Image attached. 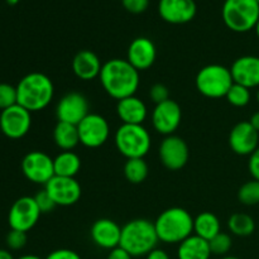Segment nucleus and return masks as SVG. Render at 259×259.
I'll return each instance as SVG.
<instances>
[{
    "label": "nucleus",
    "instance_id": "13",
    "mask_svg": "<svg viewBox=\"0 0 259 259\" xmlns=\"http://www.w3.org/2000/svg\"><path fill=\"white\" fill-rule=\"evenodd\" d=\"M162 164L169 171H179L186 166L190 157L189 146L186 142L175 134L164 137L158 149Z\"/></svg>",
    "mask_w": 259,
    "mask_h": 259
},
{
    "label": "nucleus",
    "instance_id": "23",
    "mask_svg": "<svg viewBox=\"0 0 259 259\" xmlns=\"http://www.w3.org/2000/svg\"><path fill=\"white\" fill-rule=\"evenodd\" d=\"M211 250H210L209 242L199 235L192 234L187 239L179 244L177 249V258L179 259H210Z\"/></svg>",
    "mask_w": 259,
    "mask_h": 259
},
{
    "label": "nucleus",
    "instance_id": "7",
    "mask_svg": "<svg viewBox=\"0 0 259 259\" xmlns=\"http://www.w3.org/2000/svg\"><path fill=\"white\" fill-rule=\"evenodd\" d=\"M195 83L201 95L210 99H220L227 96L234 81L230 68L212 63L205 66L197 72Z\"/></svg>",
    "mask_w": 259,
    "mask_h": 259
},
{
    "label": "nucleus",
    "instance_id": "35",
    "mask_svg": "<svg viewBox=\"0 0 259 259\" xmlns=\"http://www.w3.org/2000/svg\"><path fill=\"white\" fill-rule=\"evenodd\" d=\"M149 98L154 104H161L164 101L169 100V90L166 85L163 83H154L151 89H149Z\"/></svg>",
    "mask_w": 259,
    "mask_h": 259
},
{
    "label": "nucleus",
    "instance_id": "25",
    "mask_svg": "<svg viewBox=\"0 0 259 259\" xmlns=\"http://www.w3.org/2000/svg\"><path fill=\"white\" fill-rule=\"evenodd\" d=\"M194 232L200 238L209 242L222 232V224L217 215L210 211H204L194 218Z\"/></svg>",
    "mask_w": 259,
    "mask_h": 259
},
{
    "label": "nucleus",
    "instance_id": "1",
    "mask_svg": "<svg viewBox=\"0 0 259 259\" xmlns=\"http://www.w3.org/2000/svg\"><path fill=\"white\" fill-rule=\"evenodd\" d=\"M100 82L105 93L116 100L136 95L139 88V71L126 60L113 58L106 61L100 71Z\"/></svg>",
    "mask_w": 259,
    "mask_h": 259
},
{
    "label": "nucleus",
    "instance_id": "8",
    "mask_svg": "<svg viewBox=\"0 0 259 259\" xmlns=\"http://www.w3.org/2000/svg\"><path fill=\"white\" fill-rule=\"evenodd\" d=\"M40 210L37 206L34 197L23 196L12 205L8 215L10 229L19 232H29L37 224L40 217Z\"/></svg>",
    "mask_w": 259,
    "mask_h": 259
},
{
    "label": "nucleus",
    "instance_id": "45",
    "mask_svg": "<svg viewBox=\"0 0 259 259\" xmlns=\"http://www.w3.org/2000/svg\"><path fill=\"white\" fill-rule=\"evenodd\" d=\"M220 259H240V258L234 257V255H224V257H222Z\"/></svg>",
    "mask_w": 259,
    "mask_h": 259
},
{
    "label": "nucleus",
    "instance_id": "12",
    "mask_svg": "<svg viewBox=\"0 0 259 259\" xmlns=\"http://www.w3.org/2000/svg\"><path fill=\"white\" fill-rule=\"evenodd\" d=\"M32 125L30 111L19 104L5 109L0 114V131L10 139H20L29 132Z\"/></svg>",
    "mask_w": 259,
    "mask_h": 259
},
{
    "label": "nucleus",
    "instance_id": "32",
    "mask_svg": "<svg viewBox=\"0 0 259 259\" xmlns=\"http://www.w3.org/2000/svg\"><path fill=\"white\" fill-rule=\"evenodd\" d=\"M15 104H18L17 86L0 83V110H5Z\"/></svg>",
    "mask_w": 259,
    "mask_h": 259
},
{
    "label": "nucleus",
    "instance_id": "42",
    "mask_svg": "<svg viewBox=\"0 0 259 259\" xmlns=\"http://www.w3.org/2000/svg\"><path fill=\"white\" fill-rule=\"evenodd\" d=\"M0 259H14L12 253L7 249H0Z\"/></svg>",
    "mask_w": 259,
    "mask_h": 259
},
{
    "label": "nucleus",
    "instance_id": "37",
    "mask_svg": "<svg viewBox=\"0 0 259 259\" xmlns=\"http://www.w3.org/2000/svg\"><path fill=\"white\" fill-rule=\"evenodd\" d=\"M46 259H81L80 254L71 249H56L51 252Z\"/></svg>",
    "mask_w": 259,
    "mask_h": 259
},
{
    "label": "nucleus",
    "instance_id": "9",
    "mask_svg": "<svg viewBox=\"0 0 259 259\" xmlns=\"http://www.w3.org/2000/svg\"><path fill=\"white\" fill-rule=\"evenodd\" d=\"M80 143L88 148H99L110 136V125L100 114L90 113L77 125Z\"/></svg>",
    "mask_w": 259,
    "mask_h": 259
},
{
    "label": "nucleus",
    "instance_id": "18",
    "mask_svg": "<svg viewBox=\"0 0 259 259\" xmlns=\"http://www.w3.org/2000/svg\"><path fill=\"white\" fill-rule=\"evenodd\" d=\"M157 58V50L153 40L147 37H138L131 42L126 52V61L136 70L144 71L152 67Z\"/></svg>",
    "mask_w": 259,
    "mask_h": 259
},
{
    "label": "nucleus",
    "instance_id": "40",
    "mask_svg": "<svg viewBox=\"0 0 259 259\" xmlns=\"http://www.w3.org/2000/svg\"><path fill=\"white\" fill-rule=\"evenodd\" d=\"M146 259H171L169 255L167 254V252H164L163 249H159V248H154L152 252H149L146 255Z\"/></svg>",
    "mask_w": 259,
    "mask_h": 259
},
{
    "label": "nucleus",
    "instance_id": "33",
    "mask_svg": "<svg viewBox=\"0 0 259 259\" xmlns=\"http://www.w3.org/2000/svg\"><path fill=\"white\" fill-rule=\"evenodd\" d=\"M27 244V233L19 232V230H13L7 235V245L12 250H20Z\"/></svg>",
    "mask_w": 259,
    "mask_h": 259
},
{
    "label": "nucleus",
    "instance_id": "19",
    "mask_svg": "<svg viewBox=\"0 0 259 259\" xmlns=\"http://www.w3.org/2000/svg\"><path fill=\"white\" fill-rule=\"evenodd\" d=\"M234 83L250 89L259 88V57L242 56L233 62L230 67Z\"/></svg>",
    "mask_w": 259,
    "mask_h": 259
},
{
    "label": "nucleus",
    "instance_id": "27",
    "mask_svg": "<svg viewBox=\"0 0 259 259\" xmlns=\"http://www.w3.org/2000/svg\"><path fill=\"white\" fill-rule=\"evenodd\" d=\"M228 228L232 232V234L237 235V237H249L254 233L255 223L250 215L237 212L229 218Z\"/></svg>",
    "mask_w": 259,
    "mask_h": 259
},
{
    "label": "nucleus",
    "instance_id": "38",
    "mask_svg": "<svg viewBox=\"0 0 259 259\" xmlns=\"http://www.w3.org/2000/svg\"><path fill=\"white\" fill-rule=\"evenodd\" d=\"M248 169H249V174L252 175L253 180L259 181V147L249 156Z\"/></svg>",
    "mask_w": 259,
    "mask_h": 259
},
{
    "label": "nucleus",
    "instance_id": "20",
    "mask_svg": "<svg viewBox=\"0 0 259 259\" xmlns=\"http://www.w3.org/2000/svg\"><path fill=\"white\" fill-rule=\"evenodd\" d=\"M90 235L99 248L111 250L120 245L121 228L111 219H99L91 227Z\"/></svg>",
    "mask_w": 259,
    "mask_h": 259
},
{
    "label": "nucleus",
    "instance_id": "11",
    "mask_svg": "<svg viewBox=\"0 0 259 259\" xmlns=\"http://www.w3.org/2000/svg\"><path fill=\"white\" fill-rule=\"evenodd\" d=\"M22 171L33 184L46 185L55 176L53 158L42 151H32L22 161Z\"/></svg>",
    "mask_w": 259,
    "mask_h": 259
},
{
    "label": "nucleus",
    "instance_id": "41",
    "mask_svg": "<svg viewBox=\"0 0 259 259\" xmlns=\"http://www.w3.org/2000/svg\"><path fill=\"white\" fill-rule=\"evenodd\" d=\"M249 123H250V125L255 129V131L259 132V111H255V113L250 116Z\"/></svg>",
    "mask_w": 259,
    "mask_h": 259
},
{
    "label": "nucleus",
    "instance_id": "14",
    "mask_svg": "<svg viewBox=\"0 0 259 259\" xmlns=\"http://www.w3.org/2000/svg\"><path fill=\"white\" fill-rule=\"evenodd\" d=\"M182 120L181 106L175 100L157 104L152 111V125L162 136H172L179 129Z\"/></svg>",
    "mask_w": 259,
    "mask_h": 259
},
{
    "label": "nucleus",
    "instance_id": "15",
    "mask_svg": "<svg viewBox=\"0 0 259 259\" xmlns=\"http://www.w3.org/2000/svg\"><path fill=\"white\" fill-rule=\"evenodd\" d=\"M45 190L48 192L57 206H71L80 200L82 190L75 177L53 176L47 184Z\"/></svg>",
    "mask_w": 259,
    "mask_h": 259
},
{
    "label": "nucleus",
    "instance_id": "6",
    "mask_svg": "<svg viewBox=\"0 0 259 259\" xmlns=\"http://www.w3.org/2000/svg\"><path fill=\"white\" fill-rule=\"evenodd\" d=\"M114 142L126 159L144 158L151 149V134L143 124H121L116 129Z\"/></svg>",
    "mask_w": 259,
    "mask_h": 259
},
{
    "label": "nucleus",
    "instance_id": "3",
    "mask_svg": "<svg viewBox=\"0 0 259 259\" xmlns=\"http://www.w3.org/2000/svg\"><path fill=\"white\" fill-rule=\"evenodd\" d=\"M159 242L166 244H180L192 235L194 218L182 207H169L164 210L154 222Z\"/></svg>",
    "mask_w": 259,
    "mask_h": 259
},
{
    "label": "nucleus",
    "instance_id": "10",
    "mask_svg": "<svg viewBox=\"0 0 259 259\" xmlns=\"http://www.w3.org/2000/svg\"><path fill=\"white\" fill-rule=\"evenodd\" d=\"M89 114L90 104L88 98L77 91L63 95L56 106V116L58 121H65L73 125H78Z\"/></svg>",
    "mask_w": 259,
    "mask_h": 259
},
{
    "label": "nucleus",
    "instance_id": "30",
    "mask_svg": "<svg viewBox=\"0 0 259 259\" xmlns=\"http://www.w3.org/2000/svg\"><path fill=\"white\" fill-rule=\"evenodd\" d=\"M225 98H227L228 103L232 104L235 108H244L249 104L252 95H250V90L248 88L239 85V83H233Z\"/></svg>",
    "mask_w": 259,
    "mask_h": 259
},
{
    "label": "nucleus",
    "instance_id": "48",
    "mask_svg": "<svg viewBox=\"0 0 259 259\" xmlns=\"http://www.w3.org/2000/svg\"><path fill=\"white\" fill-rule=\"evenodd\" d=\"M257 2H258V3H259V0H257Z\"/></svg>",
    "mask_w": 259,
    "mask_h": 259
},
{
    "label": "nucleus",
    "instance_id": "29",
    "mask_svg": "<svg viewBox=\"0 0 259 259\" xmlns=\"http://www.w3.org/2000/svg\"><path fill=\"white\" fill-rule=\"evenodd\" d=\"M238 200L247 206L259 204V181L252 180L243 184L238 191Z\"/></svg>",
    "mask_w": 259,
    "mask_h": 259
},
{
    "label": "nucleus",
    "instance_id": "43",
    "mask_svg": "<svg viewBox=\"0 0 259 259\" xmlns=\"http://www.w3.org/2000/svg\"><path fill=\"white\" fill-rule=\"evenodd\" d=\"M18 259H42V258H39L38 255H34V254H25V255H22V257H19Z\"/></svg>",
    "mask_w": 259,
    "mask_h": 259
},
{
    "label": "nucleus",
    "instance_id": "39",
    "mask_svg": "<svg viewBox=\"0 0 259 259\" xmlns=\"http://www.w3.org/2000/svg\"><path fill=\"white\" fill-rule=\"evenodd\" d=\"M106 259H133V257L121 247H116L109 252Z\"/></svg>",
    "mask_w": 259,
    "mask_h": 259
},
{
    "label": "nucleus",
    "instance_id": "26",
    "mask_svg": "<svg viewBox=\"0 0 259 259\" xmlns=\"http://www.w3.org/2000/svg\"><path fill=\"white\" fill-rule=\"evenodd\" d=\"M55 176L75 177L81 168V159L75 152L63 151L53 159Z\"/></svg>",
    "mask_w": 259,
    "mask_h": 259
},
{
    "label": "nucleus",
    "instance_id": "24",
    "mask_svg": "<svg viewBox=\"0 0 259 259\" xmlns=\"http://www.w3.org/2000/svg\"><path fill=\"white\" fill-rule=\"evenodd\" d=\"M53 141L62 151H72L80 143L77 125L58 121L53 129Z\"/></svg>",
    "mask_w": 259,
    "mask_h": 259
},
{
    "label": "nucleus",
    "instance_id": "16",
    "mask_svg": "<svg viewBox=\"0 0 259 259\" xmlns=\"http://www.w3.org/2000/svg\"><path fill=\"white\" fill-rule=\"evenodd\" d=\"M259 144V132L255 131L249 121H240L233 126L229 134V146L234 153L239 156H250Z\"/></svg>",
    "mask_w": 259,
    "mask_h": 259
},
{
    "label": "nucleus",
    "instance_id": "17",
    "mask_svg": "<svg viewBox=\"0 0 259 259\" xmlns=\"http://www.w3.org/2000/svg\"><path fill=\"white\" fill-rule=\"evenodd\" d=\"M197 12L195 0H159L158 13L163 20L171 24L191 22Z\"/></svg>",
    "mask_w": 259,
    "mask_h": 259
},
{
    "label": "nucleus",
    "instance_id": "21",
    "mask_svg": "<svg viewBox=\"0 0 259 259\" xmlns=\"http://www.w3.org/2000/svg\"><path fill=\"white\" fill-rule=\"evenodd\" d=\"M103 63L95 52L90 50H82L75 55L72 60L73 73L80 80L90 81L99 77Z\"/></svg>",
    "mask_w": 259,
    "mask_h": 259
},
{
    "label": "nucleus",
    "instance_id": "34",
    "mask_svg": "<svg viewBox=\"0 0 259 259\" xmlns=\"http://www.w3.org/2000/svg\"><path fill=\"white\" fill-rule=\"evenodd\" d=\"M35 202H37V206L39 207L40 212L42 214H47V212H51L55 210V207L57 205L55 204V201L52 200V197L48 195V192L46 190H42V191L38 192L34 196Z\"/></svg>",
    "mask_w": 259,
    "mask_h": 259
},
{
    "label": "nucleus",
    "instance_id": "5",
    "mask_svg": "<svg viewBox=\"0 0 259 259\" xmlns=\"http://www.w3.org/2000/svg\"><path fill=\"white\" fill-rule=\"evenodd\" d=\"M222 17L233 32H249L254 29L259 20V3L257 0H225Z\"/></svg>",
    "mask_w": 259,
    "mask_h": 259
},
{
    "label": "nucleus",
    "instance_id": "31",
    "mask_svg": "<svg viewBox=\"0 0 259 259\" xmlns=\"http://www.w3.org/2000/svg\"><path fill=\"white\" fill-rule=\"evenodd\" d=\"M210 250H211V254L220 255V257H224L228 254L230 249H232L233 240L232 237L227 233L220 232L219 234L215 235L211 240H209Z\"/></svg>",
    "mask_w": 259,
    "mask_h": 259
},
{
    "label": "nucleus",
    "instance_id": "28",
    "mask_svg": "<svg viewBox=\"0 0 259 259\" xmlns=\"http://www.w3.org/2000/svg\"><path fill=\"white\" fill-rule=\"evenodd\" d=\"M148 164L144 161V158H131L126 159L124 164V176L126 181L131 184L138 185L146 181L148 177Z\"/></svg>",
    "mask_w": 259,
    "mask_h": 259
},
{
    "label": "nucleus",
    "instance_id": "2",
    "mask_svg": "<svg viewBox=\"0 0 259 259\" xmlns=\"http://www.w3.org/2000/svg\"><path fill=\"white\" fill-rule=\"evenodd\" d=\"M18 104L28 111L43 110L50 105L55 95V86L47 75L30 72L25 75L17 85Z\"/></svg>",
    "mask_w": 259,
    "mask_h": 259
},
{
    "label": "nucleus",
    "instance_id": "47",
    "mask_svg": "<svg viewBox=\"0 0 259 259\" xmlns=\"http://www.w3.org/2000/svg\"><path fill=\"white\" fill-rule=\"evenodd\" d=\"M255 98H257V101L259 103V88H258V90H257V95H255Z\"/></svg>",
    "mask_w": 259,
    "mask_h": 259
},
{
    "label": "nucleus",
    "instance_id": "36",
    "mask_svg": "<svg viewBox=\"0 0 259 259\" xmlns=\"http://www.w3.org/2000/svg\"><path fill=\"white\" fill-rule=\"evenodd\" d=\"M123 7L133 14H141L146 12L149 5V0H121Z\"/></svg>",
    "mask_w": 259,
    "mask_h": 259
},
{
    "label": "nucleus",
    "instance_id": "44",
    "mask_svg": "<svg viewBox=\"0 0 259 259\" xmlns=\"http://www.w3.org/2000/svg\"><path fill=\"white\" fill-rule=\"evenodd\" d=\"M19 2H20V0H7V3L9 5H17Z\"/></svg>",
    "mask_w": 259,
    "mask_h": 259
},
{
    "label": "nucleus",
    "instance_id": "22",
    "mask_svg": "<svg viewBox=\"0 0 259 259\" xmlns=\"http://www.w3.org/2000/svg\"><path fill=\"white\" fill-rule=\"evenodd\" d=\"M116 113L123 124H143L148 115L147 105L136 95L119 100Z\"/></svg>",
    "mask_w": 259,
    "mask_h": 259
},
{
    "label": "nucleus",
    "instance_id": "4",
    "mask_svg": "<svg viewBox=\"0 0 259 259\" xmlns=\"http://www.w3.org/2000/svg\"><path fill=\"white\" fill-rule=\"evenodd\" d=\"M159 242L154 223L147 219H134L121 228L120 245L132 257H143L157 248Z\"/></svg>",
    "mask_w": 259,
    "mask_h": 259
},
{
    "label": "nucleus",
    "instance_id": "46",
    "mask_svg": "<svg viewBox=\"0 0 259 259\" xmlns=\"http://www.w3.org/2000/svg\"><path fill=\"white\" fill-rule=\"evenodd\" d=\"M254 30H255V34H257V37L259 38V20H258V23H257V25H255V28H254Z\"/></svg>",
    "mask_w": 259,
    "mask_h": 259
}]
</instances>
